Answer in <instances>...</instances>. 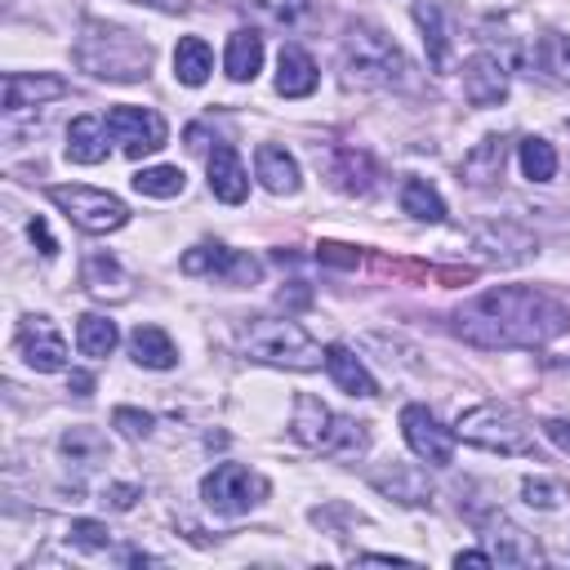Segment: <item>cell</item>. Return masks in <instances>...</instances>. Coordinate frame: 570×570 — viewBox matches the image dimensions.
<instances>
[{"mask_svg": "<svg viewBox=\"0 0 570 570\" xmlns=\"http://www.w3.org/2000/svg\"><path fill=\"white\" fill-rule=\"evenodd\" d=\"M570 325V312L534 289V285H494L472 294L468 303L454 307L450 330L485 352H512V347H543Z\"/></svg>", "mask_w": 570, "mask_h": 570, "instance_id": "cell-1", "label": "cell"}, {"mask_svg": "<svg viewBox=\"0 0 570 570\" xmlns=\"http://www.w3.org/2000/svg\"><path fill=\"white\" fill-rule=\"evenodd\" d=\"M338 76L347 89H414V62L401 53V45L370 27V22H356L347 36H343V49H338Z\"/></svg>", "mask_w": 570, "mask_h": 570, "instance_id": "cell-2", "label": "cell"}, {"mask_svg": "<svg viewBox=\"0 0 570 570\" xmlns=\"http://www.w3.org/2000/svg\"><path fill=\"white\" fill-rule=\"evenodd\" d=\"M71 58L94 80H116V85L147 80V71H151V45L142 36H134L129 27H116V22H102V18L80 22Z\"/></svg>", "mask_w": 570, "mask_h": 570, "instance_id": "cell-3", "label": "cell"}, {"mask_svg": "<svg viewBox=\"0 0 570 570\" xmlns=\"http://www.w3.org/2000/svg\"><path fill=\"white\" fill-rule=\"evenodd\" d=\"M289 432L303 450L325 454V459H361L370 450V428L338 414L334 405L298 392L294 396V414H289Z\"/></svg>", "mask_w": 570, "mask_h": 570, "instance_id": "cell-4", "label": "cell"}, {"mask_svg": "<svg viewBox=\"0 0 570 570\" xmlns=\"http://www.w3.org/2000/svg\"><path fill=\"white\" fill-rule=\"evenodd\" d=\"M240 352L258 365L276 370H316L325 365V347L289 316H254L240 325Z\"/></svg>", "mask_w": 570, "mask_h": 570, "instance_id": "cell-5", "label": "cell"}, {"mask_svg": "<svg viewBox=\"0 0 570 570\" xmlns=\"http://www.w3.org/2000/svg\"><path fill=\"white\" fill-rule=\"evenodd\" d=\"M454 436L476 445V450H490V454H530L534 450L530 419L503 401H481V405L463 410L454 423Z\"/></svg>", "mask_w": 570, "mask_h": 570, "instance_id": "cell-6", "label": "cell"}, {"mask_svg": "<svg viewBox=\"0 0 570 570\" xmlns=\"http://www.w3.org/2000/svg\"><path fill=\"white\" fill-rule=\"evenodd\" d=\"M263 499H267V476L254 472V468H245V463H218L200 481V503L214 517H245Z\"/></svg>", "mask_w": 570, "mask_h": 570, "instance_id": "cell-7", "label": "cell"}, {"mask_svg": "<svg viewBox=\"0 0 570 570\" xmlns=\"http://www.w3.org/2000/svg\"><path fill=\"white\" fill-rule=\"evenodd\" d=\"M49 200L89 236H107V232H120L129 223V205L111 191H98V187H80V183H58L49 187Z\"/></svg>", "mask_w": 570, "mask_h": 570, "instance_id": "cell-8", "label": "cell"}, {"mask_svg": "<svg viewBox=\"0 0 570 570\" xmlns=\"http://www.w3.org/2000/svg\"><path fill=\"white\" fill-rule=\"evenodd\" d=\"M178 267H183L187 276H218V281H227V285H254V281L263 276V263H258L254 254L232 249V245H218V240L191 245V249L178 258Z\"/></svg>", "mask_w": 570, "mask_h": 570, "instance_id": "cell-9", "label": "cell"}, {"mask_svg": "<svg viewBox=\"0 0 570 570\" xmlns=\"http://www.w3.org/2000/svg\"><path fill=\"white\" fill-rule=\"evenodd\" d=\"M401 436H405V445L414 450V459H423V463H432V468H450L454 463V428H445L428 405H419V401H410V405H401Z\"/></svg>", "mask_w": 570, "mask_h": 570, "instance_id": "cell-10", "label": "cell"}, {"mask_svg": "<svg viewBox=\"0 0 570 570\" xmlns=\"http://www.w3.org/2000/svg\"><path fill=\"white\" fill-rule=\"evenodd\" d=\"M107 129H111V138L120 142V151L134 156V160L160 151L165 138H169V125H165L160 111H151V107H129V102H120V107L107 111Z\"/></svg>", "mask_w": 570, "mask_h": 570, "instance_id": "cell-11", "label": "cell"}, {"mask_svg": "<svg viewBox=\"0 0 570 570\" xmlns=\"http://www.w3.org/2000/svg\"><path fill=\"white\" fill-rule=\"evenodd\" d=\"M472 249L485 258V263H499V267H517V263H530L539 254V240L530 227L512 223V218H490L481 227H472Z\"/></svg>", "mask_w": 570, "mask_h": 570, "instance_id": "cell-12", "label": "cell"}, {"mask_svg": "<svg viewBox=\"0 0 570 570\" xmlns=\"http://www.w3.org/2000/svg\"><path fill=\"white\" fill-rule=\"evenodd\" d=\"M13 347H18V356H22L36 374H58V370H67V338H62V330H58L49 316H40V312L18 321Z\"/></svg>", "mask_w": 570, "mask_h": 570, "instance_id": "cell-13", "label": "cell"}, {"mask_svg": "<svg viewBox=\"0 0 570 570\" xmlns=\"http://www.w3.org/2000/svg\"><path fill=\"white\" fill-rule=\"evenodd\" d=\"M459 76H463V98L472 107H499L508 98V62L499 53H485L481 49V53L463 58Z\"/></svg>", "mask_w": 570, "mask_h": 570, "instance_id": "cell-14", "label": "cell"}, {"mask_svg": "<svg viewBox=\"0 0 570 570\" xmlns=\"http://www.w3.org/2000/svg\"><path fill=\"white\" fill-rule=\"evenodd\" d=\"M476 530H481V539H485V552H490L499 566H534V561H539L534 534H525L521 525H512L503 512L481 517Z\"/></svg>", "mask_w": 570, "mask_h": 570, "instance_id": "cell-15", "label": "cell"}, {"mask_svg": "<svg viewBox=\"0 0 570 570\" xmlns=\"http://www.w3.org/2000/svg\"><path fill=\"white\" fill-rule=\"evenodd\" d=\"M53 98H67V80L49 71H9L4 76V116H22L31 107H45Z\"/></svg>", "mask_w": 570, "mask_h": 570, "instance_id": "cell-16", "label": "cell"}, {"mask_svg": "<svg viewBox=\"0 0 570 570\" xmlns=\"http://www.w3.org/2000/svg\"><path fill=\"white\" fill-rule=\"evenodd\" d=\"M205 174H209V191H214L218 200L240 205V200L249 196V169H245V160H240V151H236L232 142H218V147L209 151Z\"/></svg>", "mask_w": 570, "mask_h": 570, "instance_id": "cell-17", "label": "cell"}, {"mask_svg": "<svg viewBox=\"0 0 570 570\" xmlns=\"http://www.w3.org/2000/svg\"><path fill=\"white\" fill-rule=\"evenodd\" d=\"M503 165H508V138L503 134H485L481 142H472L459 160V178L468 187H494L503 178Z\"/></svg>", "mask_w": 570, "mask_h": 570, "instance_id": "cell-18", "label": "cell"}, {"mask_svg": "<svg viewBox=\"0 0 570 570\" xmlns=\"http://www.w3.org/2000/svg\"><path fill=\"white\" fill-rule=\"evenodd\" d=\"M414 22L423 31L428 67L445 71L450 67V4L445 0H414Z\"/></svg>", "mask_w": 570, "mask_h": 570, "instance_id": "cell-19", "label": "cell"}, {"mask_svg": "<svg viewBox=\"0 0 570 570\" xmlns=\"http://www.w3.org/2000/svg\"><path fill=\"white\" fill-rule=\"evenodd\" d=\"M254 178H258L272 196H294L298 183H303L298 160H294L285 147H276V142H263V147L254 151Z\"/></svg>", "mask_w": 570, "mask_h": 570, "instance_id": "cell-20", "label": "cell"}, {"mask_svg": "<svg viewBox=\"0 0 570 570\" xmlns=\"http://www.w3.org/2000/svg\"><path fill=\"white\" fill-rule=\"evenodd\" d=\"M321 71L312 62V53L303 45H281V58H276V94L281 98H307L316 89Z\"/></svg>", "mask_w": 570, "mask_h": 570, "instance_id": "cell-21", "label": "cell"}, {"mask_svg": "<svg viewBox=\"0 0 570 570\" xmlns=\"http://www.w3.org/2000/svg\"><path fill=\"white\" fill-rule=\"evenodd\" d=\"M370 481H374V490H383L387 499H396V503H405V508H423V503H432L428 472L414 468V463H392L387 472H374Z\"/></svg>", "mask_w": 570, "mask_h": 570, "instance_id": "cell-22", "label": "cell"}, {"mask_svg": "<svg viewBox=\"0 0 570 570\" xmlns=\"http://www.w3.org/2000/svg\"><path fill=\"white\" fill-rule=\"evenodd\" d=\"M107 138H111L107 120H98V116H76V120L67 125V160H71V165H102V160H107Z\"/></svg>", "mask_w": 570, "mask_h": 570, "instance_id": "cell-23", "label": "cell"}, {"mask_svg": "<svg viewBox=\"0 0 570 570\" xmlns=\"http://www.w3.org/2000/svg\"><path fill=\"white\" fill-rule=\"evenodd\" d=\"M325 370H330V379H334L347 396H379L374 374L365 370V361H361L352 347H343V343L325 347Z\"/></svg>", "mask_w": 570, "mask_h": 570, "instance_id": "cell-24", "label": "cell"}, {"mask_svg": "<svg viewBox=\"0 0 570 570\" xmlns=\"http://www.w3.org/2000/svg\"><path fill=\"white\" fill-rule=\"evenodd\" d=\"M80 285L94 294V298H129V272L111 258V254H89L85 267H80Z\"/></svg>", "mask_w": 570, "mask_h": 570, "instance_id": "cell-25", "label": "cell"}, {"mask_svg": "<svg viewBox=\"0 0 570 570\" xmlns=\"http://www.w3.org/2000/svg\"><path fill=\"white\" fill-rule=\"evenodd\" d=\"M129 356L142 370H174L178 365V347H174V338L160 325H138L129 334Z\"/></svg>", "mask_w": 570, "mask_h": 570, "instance_id": "cell-26", "label": "cell"}, {"mask_svg": "<svg viewBox=\"0 0 570 570\" xmlns=\"http://www.w3.org/2000/svg\"><path fill=\"white\" fill-rule=\"evenodd\" d=\"M223 67L232 80H254L263 71V36L254 27H240L227 36V53H223Z\"/></svg>", "mask_w": 570, "mask_h": 570, "instance_id": "cell-27", "label": "cell"}, {"mask_svg": "<svg viewBox=\"0 0 570 570\" xmlns=\"http://www.w3.org/2000/svg\"><path fill=\"white\" fill-rule=\"evenodd\" d=\"M209 71H214V53H209V45L200 40V36H183L178 40V49H174V76H178V85H205L209 80Z\"/></svg>", "mask_w": 570, "mask_h": 570, "instance_id": "cell-28", "label": "cell"}, {"mask_svg": "<svg viewBox=\"0 0 570 570\" xmlns=\"http://www.w3.org/2000/svg\"><path fill=\"white\" fill-rule=\"evenodd\" d=\"M330 174H334V183H338L343 191H352V196H365V191L374 187V160H370V151H361V147H338Z\"/></svg>", "mask_w": 570, "mask_h": 570, "instance_id": "cell-29", "label": "cell"}, {"mask_svg": "<svg viewBox=\"0 0 570 570\" xmlns=\"http://www.w3.org/2000/svg\"><path fill=\"white\" fill-rule=\"evenodd\" d=\"M401 209L419 223H441L445 218V200L428 178H405L401 183Z\"/></svg>", "mask_w": 570, "mask_h": 570, "instance_id": "cell-30", "label": "cell"}, {"mask_svg": "<svg viewBox=\"0 0 570 570\" xmlns=\"http://www.w3.org/2000/svg\"><path fill=\"white\" fill-rule=\"evenodd\" d=\"M116 343H120L116 321H107V316H98V312H85V316L76 321V347H80L85 356H111Z\"/></svg>", "mask_w": 570, "mask_h": 570, "instance_id": "cell-31", "label": "cell"}, {"mask_svg": "<svg viewBox=\"0 0 570 570\" xmlns=\"http://www.w3.org/2000/svg\"><path fill=\"white\" fill-rule=\"evenodd\" d=\"M249 9H254L267 27H281V31H303V27L316 18L312 0H249Z\"/></svg>", "mask_w": 570, "mask_h": 570, "instance_id": "cell-32", "label": "cell"}, {"mask_svg": "<svg viewBox=\"0 0 570 570\" xmlns=\"http://www.w3.org/2000/svg\"><path fill=\"white\" fill-rule=\"evenodd\" d=\"M58 450L71 459V463H80V468H94V463H102L107 459V441H102V432L98 428H67L62 436H58Z\"/></svg>", "mask_w": 570, "mask_h": 570, "instance_id": "cell-33", "label": "cell"}, {"mask_svg": "<svg viewBox=\"0 0 570 570\" xmlns=\"http://www.w3.org/2000/svg\"><path fill=\"white\" fill-rule=\"evenodd\" d=\"M187 187V174L178 165H147L134 174V191L138 196H151V200H169Z\"/></svg>", "mask_w": 570, "mask_h": 570, "instance_id": "cell-34", "label": "cell"}, {"mask_svg": "<svg viewBox=\"0 0 570 570\" xmlns=\"http://www.w3.org/2000/svg\"><path fill=\"white\" fill-rule=\"evenodd\" d=\"M517 160H521V174L530 183H552L557 178V147L548 138H521Z\"/></svg>", "mask_w": 570, "mask_h": 570, "instance_id": "cell-35", "label": "cell"}, {"mask_svg": "<svg viewBox=\"0 0 570 570\" xmlns=\"http://www.w3.org/2000/svg\"><path fill=\"white\" fill-rule=\"evenodd\" d=\"M521 499H525V508H534V512H552V508H561L566 490H561V481H552V476H525V481H521Z\"/></svg>", "mask_w": 570, "mask_h": 570, "instance_id": "cell-36", "label": "cell"}, {"mask_svg": "<svg viewBox=\"0 0 570 570\" xmlns=\"http://www.w3.org/2000/svg\"><path fill=\"white\" fill-rule=\"evenodd\" d=\"M67 543H71V548H80V552H102V548L111 543V530H107L102 521L76 517V521L67 525Z\"/></svg>", "mask_w": 570, "mask_h": 570, "instance_id": "cell-37", "label": "cell"}, {"mask_svg": "<svg viewBox=\"0 0 570 570\" xmlns=\"http://www.w3.org/2000/svg\"><path fill=\"white\" fill-rule=\"evenodd\" d=\"M142 499V490L134 485V481H116V485H102V508H111V512H129L134 503Z\"/></svg>", "mask_w": 570, "mask_h": 570, "instance_id": "cell-38", "label": "cell"}, {"mask_svg": "<svg viewBox=\"0 0 570 570\" xmlns=\"http://www.w3.org/2000/svg\"><path fill=\"white\" fill-rule=\"evenodd\" d=\"M111 423L129 436V441H142L147 432H151V414H142V410H129V405H120L116 414H111Z\"/></svg>", "mask_w": 570, "mask_h": 570, "instance_id": "cell-39", "label": "cell"}, {"mask_svg": "<svg viewBox=\"0 0 570 570\" xmlns=\"http://www.w3.org/2000/svg\"><path fill=\"white\" fill-rule=\"evenodd\" d=\"M543 53H548V71H557V80L570 85V36H548Z\"/></svg>", "mask_w": 570, "mask_h": 570, "instance_id": "cell-40", "label": "cell"}, {"mask_svg": "<svg viewBox=\"0 0 570 570\" xmlns=\"http://www.w3.org/2000/svg\"><path fill=\"white\" fill-rule=\"evenodd\" d=\"M27 236L40 245V254H45V258H53V254H58V240H53V232L45 227V218H31V223H27Z\"/></svg>", "mask_w": 570, "mask_h": 570, "instance_id": "cell-41", "label": "cell"}, {"mask_svg": "<svg viewBox=\"0 0 570 570\" xmlns=\"http://www.w3.org/2000/svg\"><path fill=\"white\" fill-rule=\"evenodd\" d=\"M543 436H548L561 454H570V419H548V423H543Z\"/></svg>", "mask_w": 570, "mask_h": 570, "instance_id": "cell-42", "label": "cell"}, {"mask_svg": "<svg viewBox=\"0 0 570 570\" xmlns=\"http://www.w3.org/2000/svg\"><path fill=\"white\" fill-rule=\"evenodd\" d=\"M454 566L463 570V566H494V557L485 552V548H468V552H454Z\"/></svg>", "mask_w": 570, "mask_h": 570, "instance_id": "cell-43", "label": "cell"}, {"mask_svg": "<svg viewBox=\"0 0 570 570\" xmlns=\"http://www.w3.org/2000/svg\"><path fill=\"white\" fill-rule=\"evenodd\" d=\"M67 383H71V392H76V396H89V387H94V379H89L85 370H71V379H67Z\"/></svg>", "mask_w": 570, "mask_h": 570, "instance_id": "cell-44", "label": "cell"}, {"mask_svg": "<svg viewBox=\"0 0 570 570\" xmlns=\"http://www.w3.org/2000/svg\"><path fill=\"white\" fill-rule=\"evenodd\" d=\"M134 4H151V9H160V13H183V9H187V0H134Z\"/></svg>", "mask_w": 570, "mask_h": 570, "instance_id": "cell-45", "label": "cell"}, {"mask_svg": "<svg viewBox=\"0 0 570 570\" xmlns=\"http://www.w3.org/2000/svg\"><path fill=\"white\" fill-rule=\"evenodd\" d=\"M361 561H392V566H410L405 557H396V552H361Z\"/></svg>", "mask_w": 570, "mask_h": 570, "instance_id": "cell-46", "label": "cell"}]
</instances>
